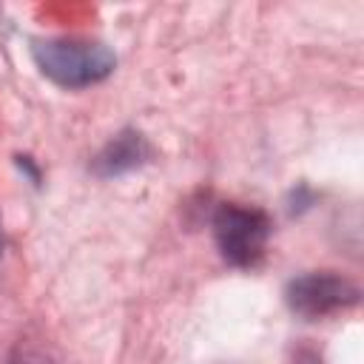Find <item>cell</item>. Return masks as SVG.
Wrapping results in <instances>:
<instances>
[{"label":"cell","instance_id":"cell-1","mask_svg":"<svg viewBox=\"0 0 364 364\" xmlns=\"http://www.w3.org/2000/svg\"><path fill=\"white\" fill-rule=\"evenodd\" d=\"M31 57L37 68L63 88H88L94 82H102L117 65V57L105 43L82 37L34 40Z\"/></svg>","mask_w":364,"mask_h":364},{"label":"cell","instance_id":"cell-2","mask_svg":"<svg viewBox=\"0 0 364 364\" xmlns=\"http://www.w3.org/2000/svg\"><path fill=\"white\" fill-rule=\"evenodd\" d=\"M213 236L222 259L233 267H253L262 262L270 239V219L259 208L225 202L213 213Z\"/></svg>","mask_w":364,"mask_h":364},{"label":"cell","instance_id":"cell-3","mask_svg":"<svg viewBox=\"0 0 364 364\" xmlns=\"http://www.w3.org/2000/svg\"><path fill=\"white\" fill-rule=\"evenodd\" d=\"M358 296H361V290L347 276H338L333 270L301 273V276L290 279V284L284 290L287 307L307 321L336 316V313L358 304Z\"/></svg>","mask_w":364,"mask_h":364},{"label":"cell","instance_id":"cell-4","mask_svg":"<svg viewBox=\"0 0 364 364\" xmlns=\"http://www.w3.org/2000/svg\"><path fill=\"white\" fill-rule=\"evenodd\" d=\"M148 156V145L142 139V134L136 131H122L117 134L97 156L94 162V171L100 176H117V173H125L131 168H136L142 159Z\"/></svg>","mask_w":364,"mask_h":364},{"label":"cell","instance_id":"cell-5","mask_svg":"<svg viewBox=\"0 0 364 364\" xmlns=\"http://www.w3.org/2000/svg\"><path fill=\"white\" fill-rule=\"evenodd\" d=\"M0 253H3V230H0Z\"/></svg>","mask_w":364,"mask_h":364}]
</instances>
